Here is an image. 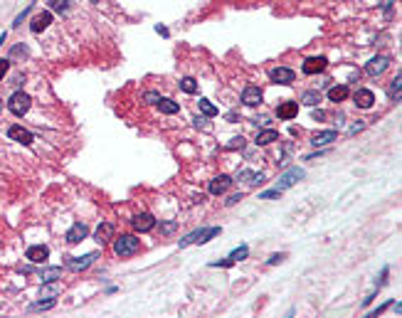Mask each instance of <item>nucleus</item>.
I'll return each instance as SVG.
<instances>
[{"label":"nucleus","mask_w":402,"mask_h":318,"mask_svg":"<svg viewBox=\"0 0 402 318\" xmlns=\"http://www.w3.org/2000/svg\"><path fill=\"white\" fill-rule=\"evenodd\" d=\"M138 252H141V239H136L134 235L114 237V254L116 256H134Z\"/></svg>","instance_id":"f257e3e1"},{"label":"nucleus","mask_w":402,"mask_h":318,"mask_svg":"<svg viewBox=\"0 0 402 318\" xmlns=\"http://www.w3.org/2000/svg\"><path fill=\"white\" fill-rule=\"evenodd\" d=\"M131 225H134L136 232H151L156 227V217L151 212H141V215H136L134 220H131Z\"/></svg>","instance_id":"0eeeda50"},{"label":"nucleus","mask_w":402,"mask_h":318,"mask_svg":"<svg viewBox=\"0 0 402 318\" xmlns=\"http://www.w3.org/2000/svg\"><path fill=\"white\" fill-rule=\"evenodd\" d=\"M30 106H32V99H30V94H25V91H15V94L7 99V109H10L15 116H25V114L30 111Z\"/></svg>","instance_id":"f03ea898"},{"label":"nucleus","mask_w":402,"mask_h":318,"mask_svg":"<svg viewBox=\"0 0 402 318\" xmlns=\"http://www.w3.org/2000/svg\"><path fill=\"white\" fill-rule=\"evenodd\" d=\"M15 57H22V60H25V57H27V47H25V45H17V47H12V52H10V57H7V60L12 62Z\"/></svg>","instance_id":"2f4dec72"},{"label":"nucleus","mask_w":402,"mask_h":318,"mask_svg":"<svg viewBox=\"0 0 402 318\" xmlns=\"http://www.w3.org/2000/svg\"><path fill=\"white\" fill-rule=\"evenodd\" d=\"M279 261H284V254H271L269 256V264L274 266V264H279Z\"/></svg>","instance_id":"a19ab883"},{"label":"nucleus","mask_w":402,"mask_h":318,"mask_svg":"<svg viewBox=\"0 0 402 318\" xmlns=\"http://www.w3.org/2000/svg\"><path fill=\"white\" fill-rule=\"evenodd\" d=\"M333 141H338V131H321V133H316L314 138H311V143L314 146H328V143H333Z\"/></svg>","instance_id":"aec40b11"},{"label":"nucleus","mask_w":402,"mask_h":318,"mask_svg":"<svg viewBox=\"0 0 402 318\" xmlns=\"http://www.w3.org/2000/svg\"><path fill=\"white\" fill-rule=\"evenodd\" d=\"M7 72H10V60H0V84L7 77Z\"/></svg>","instance_id":"f704fd0d"},{"label":"nucleus","mask_w":402,"mask_h":318,"mask_svg":"<svg viewBox=\"0 0 402 318\" xmlns=\"http://www.w3.org/2000/svg\"><path fill=\"white\" fill-rule=\"evenodd\" d=\"M114 235H116L114 222H101V225L96 227V232H94V239H96L99 244H106V242H111V239H114Z\"/></svg>","instance_id":"9b49d317"},{"label":"nucleus","mask_w":402,"mask_h":318,"mask_svg":"<svg viewBox=\"0 0 402 318\" xmlns=\"http://www.w3.org/2000/svg\"><path fill=\"white\" fill-rule=\"evenodd\" d=\"M220 232H222L220 227H207V230H198V239H195V242H198V244H205V242H210L212 237H217Z\"/></svg>","instance_id":"b1692460"},{"label":"nucleus","mask_w":402,"mask_h":318,"mask_svg":"<svg viewBox=\"0 0 402 318\" xmlns=\"http://www.w3.org/2000/svg\"><path fill=\"white\" fill-rule=\"evenodd\" d=\"M390 306H393V301H388V304H383V306H380V309H375V311H373L370 316H378V314H383V311H385V309H390Z\"/></svg>","instance_id":"ea45409f"},{"label":"nucleus","mask_w":402,"mask_h":318,"mask_svg":"<svg viewBox=\"0 0 402 318\" xmlns=\"http://www.w3.org/2000/svg\"><path fill=\"white\" fill-rule=\"evenodd\" d=\"M2 42H5V32H2V35H0V45H2Z\"/></svg>","instance_id":"de8ad7c7"},{"label":"nucleus","mask_w":402,"mask_h":318,"mask_svg":"<svg viewBox=\"0 0 402 318\" xmlns=\"http://www.w3.org/2000/svg\"><path fill=\"white\" fill-rule=\"evenodd\" d=\"M47 256H50V247H45V244H32L25 252V259H30L32 264H45Z\"/></svg>","instance_id":"9d476101"},{"label":"nucleus","mask_w":402,"mask_h":318,"mask_svg":"<svg viewBox=\"0 0 402 318\" xmlns=\"http://www.w3.org/2000/svg\"><path fill=\"white\" fill-rule=\"evenodd\" d=\"M55 299H50V301H37V304H32L30 306V311H47V309H55Z\"/></svg>","instance_id":"7c9ffc66"},{"label":"nucleus","mask_w":402,"mask_h":318,"mask_svg":"<svg viewBox=\"0 0 402 318\" xmlns=\"http://www.w3.org/2000/svg\"><path fill=\"white\" fill-rule=\"evenodd\" d=\"M304 175H306V170H304V168H299V165H296V168H289L286 173H281V175H279L276 188H279L281 192L289 190V188H291V185H296V183H299Z\"/></svg>","instance_id":"7ed1b4c3"},{"label":"nucleus","mask_w":402,"mask_h":318,"mask_svg":"<svg viewBox=\"0 0 402 318\" xmlns=\"http://www.w3.org/2000/svg\"><path fill=\"white\" fill-rule=\"evenodd\" d=\"M62 291V284H57V281H52V286H45L42 291H40V296H57Z\"/></svg>","instance_id":"c756f323"},{"label":"nucleus","mask_w":402,"mask_h":318,"mask_svg":"<svg viewBox=\"0 0 402 318\" xmlns=\"http://www.w3.org/2000/svg\"><path fill=\"white\" fill-rule=\"evenodd\" d=\"M240 200H242V192H237V195H232V197L227 200V205H237Z\"/></svg>","instance_id":"37998d69"},{"label":"nucleus","mask_w":402,"mask_h":318,"mask_svg":"<svg viewBox=\"0 0 402 318\" xmlns=\"http://www.w3.org/2000/svg\"><path fill=\"white\" fill-rule=\"evenodd\" d=\"M158 104V109H161V114H178L180 111V106H178V101H173V99H158L156 101Z\"/></svg>","instance_id":"4be33fe9"},{"label":"nucleus","mask_w":402,"mask_h":318,"mask_svg":"<svg viewBox=\"0 0 402 318\" xmlns=\"http://www.w3.org/2000/svg\"><path fill=\"white\" fill-rule=\"evenodd\" d=\"M279 195H281V190H279V188H274V190H267V192H262V195H259V197H262V200H274V197H279Z\"/></svg>","instance_id":"c9c22d12"},{"label":"nucleus","mask_w":402,"mask_h":318,"mask_svg":"<svg viewBox=\"0 0 402 318\" xmlns=\"http://www.w3.org/2000/svg\"><path fill=\"white\" fill-rule=\"evenodd\" d=\"M200 111L207 116V119H212V116H217V106L212 104V101H207V99H200Z\"/></svg>","instance_id":"cd10ccee"},{"label":"nucleus","mask_w":402,"mask_h":318,"mask_svg":"<svg viewBox=\"0 0 402 318\" xmlns=\"http://www.w3.org/2000/svg\"><path fill=\"white\" fill-rule=\"evenodd\" d=\"M269 79L276 81V84H291V81L296 79V74H294V69H289V67H274V69L269 72Z\"/></svg>","instance_id":"423d86ee"},{"label":"nucleus","mask_w":402,"mask_h":318,"mask_svg":"<svg viewBox=\"0 0 402 318\" xmlns=\"http://www.w3.org/2000/svg\"><path fill=\"white\" fill-rule=\"evenodd\" d=\"M296 114H299V104H296V101H284V104L276 106V116H279L281 121H291Z\"/></svg>","instance_id":"2eb2a0df"},{"label":"nucleus","mask_w":402,"mask_h":318,"mask_svg":"<svg viewBox=\"0 0 402 318\" xmlns=\"http://www.w3.org/2000/svg\"><path fill=\"white\" fill-rule=\"evenodd\" d=\"M32 7H35V5L30 2V5H27V7H25V10H22V12L17 15V17H15V22H12V27H20V25H22V20H25V17L30 15V10H32Z\"/></svg>","instance_id":"72a5a7b5"},{"label":"nucleus","mask_w":402,"mask_h":318,"mask_svg":"<svg viewBox=\"0 0 402 318\" xmlns=\"http://www.w3.org/2000/svg\"><path fill=\"white\" fill-rule=\"evenodd\" d=\"M247 256H249V247L242 244L240 249H235V252L230 254V259H232V261H242V259H247Z\"/></svg>","instance_id":"c85d7f7f"},{"label":"nucleus","mask_w":402,"mask_h":318,"mask_svg":"<svg viewBox=\"0 0 402 318\" xmlns=\"http://www.w3.org/2000/svg\"><path fill=\"white\" fill-rule=\"evenodd\" d=\"M227 148H244V138H242V136H237V138H232V143H230Z\"/></svg>","instance_id":"4c0bfd02"},{"label":"nucleus","mask_w":402,"mask_h":318,"mask_svg":"<svg viewBox=\"0 0 402 318\" xmlns=\"http://www.w3.org/2000/svg\"><path fill=\"white\" fill-rule=\"evenodd\" d=\"M319 101H321L319 91H304V96H301V104H306V106H316Z\"/></svg>","instance_id":"bb28decb"},{"label":"nucleus","mask_w":402,"mask_h":318,"mask_svg":"<svg viewBox=\"0 0 402 318\" xmlns=\"http://www.w3.org/2000/svg\"><path fill=\"white\" fill-rule=\"evenodd\" d=\"M175 227H178V222H165V225H161V232L170 235V232H175Z\"/></svg>","instance_id":"e433bc0d"},{"label":"nucleus","mask_w":402,"mask_h":318,"mask_svg":"<svg viewBox=\"0 0 402 318\" xmlns=\"http://www.w3.org/2000/svg\"><path fill=\"white\" fill-rule=\"evenodd\" d=\"M400 89H402V74L398 72V77H395L393 84H390V99H393V101H395V99L400 101Z\"/></svg>","instance_id":"a878e982"},{"label":"nucleus","mask_w":402,"mask_h":318,"mask_svg":"<svg viewBox=\"0 0 402 318\" xmlns=\"http://www.w3.org/2000/svg\"><path fill=\"white\" fill-rule=\"evenodd\" d=\"M242 104L244 106H259L262 104V89L259 86H247L242 91Z\"/></svg>","instance_id":"ddd939ff"},{"label":"nucleus","mask_w":402,"mask_h":318,"mask_svg":"<svg viewBox=\"0 0 402 318\" xmlns=\"http://www.w3.org/2000/svg\"><path fill=\"white\" fill-rule=\"evenodd\" d=\"M0 111H2V104H0Z\"/></svg>","instance_id":"09e8293b"},{"label":"nucleus","mask_w":402,"mask_h":318,"mask_svg":"<svg viewBox=\"0 0 402 318\" xmlns=\"http://www.w3.org/2000/svg\"><path fill=\"white\" fill-rule=\"evenodd\" d=\"M7 136H10L12 141L22 143V146H30V143L35 141V136H32L27 128H22V126H10V128H7Z\"/></svg>","instance_id":"f8f14e48"},{"label":"nucleus","mask_w":402,"mask_h":318,"mask_svg":"<svg viewBox=\"0 0 402 318\" xmlns=\"http://www.w3.org/2000/svg\"><path fill=\"white\" fill-rule=\"evenodd\" d=\"M274 141H279V131H274V128H267L257 136V146H269Z\"/></svg>","instance_id":"5701e85b"},{"label":"nucleus","mask_w":402,"mask_h":318,"mask_svg":"<svg viewBox=\"0 0 402 318\" xmlns=\"http://www.w3.org/2000/svg\"><path fill=\"white\" fill-rule=\"evenodd\" d=\"M237 180H240V183H244V185H249V188H254V185H262V183H264V173H254V170H240Z\"/></svg>","instance_id":"a211bd4d"},{"label":"nucleus","mask_w":402,"mask_h":318,"mask_svg":"<svg viewBox=\"0 0 402 318\" xmlns=\"http://www.w3.org/2000/svg\"><path fill=\"white\" fill-rule=\"evenodd\" d=\"M363 128H365V124H353V126L348 128V133L353 136V133H358V131H363Z\"/></svg>","instance_id":"79ce46f5"},{"label":"nucleus","mask_w":402,"mask_h":318,"mask_svg":"<svg viewBox=\"0 0 402 318\" xmlns=\"http://www.w3.org/2000/svg\"><path fill=\"white\" fill-rule=\"evenodd\" d=\"M86 235H89V227H86L84 222H74V225L67 230V237H65V239H67L69 244H79L81 239H86Z\"/></svg>","instance_id":"6e6552de"},{"label":"nucleus","mask_w":402,"mask_h":318,"mask_svg":"<svg viewBox=\"0 0 402 318\" xmlns=\"http://www.w3.org/2000/svg\"><path fill=\"white\" fill-rule=\"evenodd\" d=\"M156 32H161V35H165V37H168V30H165L163 25H156Z\"/></svg>","instance_id":"a18cd8bd"},{"label":"nucleus","mask_w":402,"mask_h":318,"mask_svg":"<svg viewBox=\"0 0 402 318\" xmlns=\"http://www.w3.org/2000/svg\"><path fill=\"white\" fill-rule=\"evenodd\" d=\"M314 119H316V121H321V119H326V114L319 109V111H314Z\"/></svg>","instance_id":"c03bdc74"},{"label":"nucleus","mask_w":402,"mask_h":318,"mask_svg":"<svg viewBox=\"0 0 402 318\" xmlns=\"http://www.w3.org/2000/svg\"><path fill=\"white\" fill-rule=\"evenodd\" d=\"M50 22H52V12H50V10H45V12H40V15H35V17H32L30 30H32V32H42V30H47V27H50Z\"/></svg>","instance_id":"f3484780"},{"label":"nucleus","mask_w":402,"mask_h":318,"mask_svg":"<svg viewBox=\"0 0 402 318\" xmlns=\"http://www.w3.org/2000/svg\"><path fill=\"white\" fill-rule=\"evenodd\" d=\"M326 64H328L326 57H309L306 62L301 64V72L309 74V77H314V74H321V72L326 69Z\"/></svg>","instance_id":"1a4fd4ad"},{"label":"nucleus","mask_w":402,"mask_h":318,"mask_svg":"<svg viewBox=\"0 0 402 318\" xmlns=\"http://www.w3.org/2000/svg\"><path fill=\"white\" fill-rule=\"evenodd\" d=\"M348 94H350V91H348V86H345V84H338V86H331V89H328V99L335 101V104L345 101V99H348Z\"/></svg>","instance_id":"412c9836"},{"label":"nucleus","mask_w":402,"mask_h":318,"mask_svg":"<svg viewBox=\"0 0 402 318\" xmlns=\"http://www.w3.org/2000/svg\"><path fill=\"white\" fill-rule=\"evenodd\" d=\"M96 259H99V252H89V254H84V256H67V269L69 271H84Z\"/></svg>","instance_id":"20e7f679"},{"label":"nucleus","mask_w":402,"mask_h":318,"mask_svg":"<svg viewBox=\"0 0 402 318\" xmlns=\"http://www.w3.org/2000/svg\"><path fill=\"white\" fill-rule=\"evenodd\" d=\"M230 185H232L230 175H217V178L210 180V195H222V192L230 190Z\"/></svg>","instance_id":"dca6fc26"},{"label":"nucleus","mask_w":402,"mask_h":318,"mask_svg":"<svg viewBox=\"0 0 402 318\" xmlns=\"http://www.w3.org/2000/svg\"><path fill=\"white\" fill-rule=\"evenodd\" d=\"M143 99H146V101H148V104H156V101H158V99H161V96H158V94H156V91H148V94H146V96H143Z\"/></svg>","instance_id":"58836bf2"},{"label":"nucleus","mask_w":402,"mask_h":318,"mask_svg":"<svg viewBox=\"0 0 402 318\" xmlns=\"http://www.w3.org/2000/svg\"><path fill=\"white\" fill-rule=\"evenodd\" d=\"M353 99H355V106L358 109H373V104H375V94L370 89H358Z\"/></svg>","instance_id":"4468645a"},{"label":"nucleus","mask_w":402,"mask_h":318,"mask_svg":"<svg viewBox=\"0 0 402 318\" xmlns=\"http://www.w3.org/2000/svg\"><path fill=\"white\" fill-rule=\"evenodd\" d=\"M390 67V57H385V55H378V57H373L370 62L365 64V74H370V77H378V74H383L385 69Z\"/></svg>","instance_id":"39448f33"},{"label":"nucleus","mask_w":402,"mask_h":318,"mask_svg":"<svg viewBox=\"0 0 402 318\" xmlns=\"http://www.w3.org/2000/svg\"><path fill=\"white\" fill-rule=\"evenodd\" d=\"M37 274H40L42 284H52V281H57V279L62 276V266H45V269H40Z\"/></svg>","instance_id":"6ab92c4d"},{"label":"nucleus","mask_w":402,"mask_h":318,"mask_svg":"<svg viewBox=\"0 0 402 318\" xmlns=\"http://www.w3.org/2000/svg\"><path fill=\"white\" fill-rule=\"evenodd\" d=\"M180 89H183L185 94H195V91H198V81H195L193 77H183V79H180Z\"/></svg>","instance_id":"393cba45"},{"label":"nucleus","mask_w":402,"mask_h":318,"mask_svg":"<svg viewBox=\"0 0 402 318\" xmlns=\"http://www.w3.org/2000/svg\"><path fill=\"white\" fill-rule=\"evenodd\" d=\"M50 7L57 10V12H65L69 7V0H50Z\"/></svg>","instance_id":"473e14b6"},{"label":"nucleus","mask_w":402,"mask_h":318,"mask_svg":"<svg viewBox=\"0 0 402 318\" xmlns=\"http://www.w3.org/2000/svg\"><path fill=\"white\" fill-rule=\"evenodd\" d=\"M383 5H385V7H390V5H393V0H383Z\"/></svg>","instance_id":"49530a36"}]
</instances>
